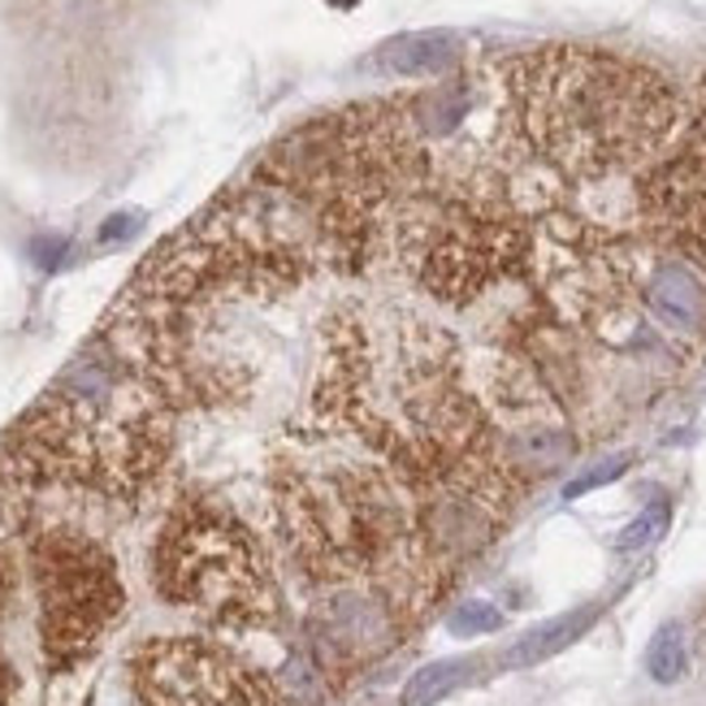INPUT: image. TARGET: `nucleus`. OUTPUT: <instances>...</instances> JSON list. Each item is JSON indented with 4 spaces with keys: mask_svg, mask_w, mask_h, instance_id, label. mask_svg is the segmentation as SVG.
<instances>
[{
    "mask_svg": "<svg viewBox=\"0 0 706 706\" xmlns=\"http://www.w3.org/2000/svg\"><path fill=\"white\" fill-rule=\"evenodd\" d=\"M325 269L308 217L252 178L144 256L96 339L174 416L235 412L256 399L269 360L256 316Z\"/></svg>",
    "mask_w": 706,
    "mask_h": 706,
    "instance_id": "obj_1",
    "label": "nucleus"
},
{
    "mask_svg": "<svg viewBox=\"0 0 706 706\" xmlns=\"http://www.w3.org/2000/svg\"><path fill=\"white\" fill-rule=\"evenodd\" d=\"M269 529L303 585V633L330 685L391 658L451 599L416 542L407 481L295 416L269 451Z\"/></svg>",
    "mask_w": 706,
    "mask_h": 706,
    "instance_id": "obj_2",
    "label": "nucleus"
},
{
    "mask_svg": "<svg viewBox=\"0 0 706 706\" xmlns=\"http://www.w3.org/2000/svg\"><path fill=\"white\" fill-rule=\"evenodd\" d=\"M300 416L377 455L404 481L499 443L455 334L395 300H347L325 312Z\"/></svg>",
    "mask_w": 706,
    "mask_h": 706,
    "instance_id": "obj_3",
    "label": "nucleus"
},
{
    "mask_svg": "<svg viewBox=\"0 0 706 706\" xmlns=\"http://www.w3.org/2000/svg\"><path fill=\"white\" fill-rule=\"evenodd\" d=\"M178 416L92 339L0 434V495L139 503L174 459Z\"/></svg>",
    "mask_w": 706,
    "mask_h": 706,
    "instance_id": "obj_4",
    "label": "nucleus"
},
{
    "mask_svg": "<svg viewBox=\"0 0 706 706\" xmlns=\"http://www.w3.org/2000/svg\"><path fill=\"white\" fill-rule=\"evenodd\" d=\"M152 585L169 606L221 633H260L282 620L269 547L208 490H187L169 503L152 542Z\"/></svg>",
    "mask_w": 706,
    "mask_h": 706,
    "instance_id": "obj_5",
    "label": "nucleus"
},
{
    "mask_svg": "<svg viewBox=\"0 0 706 706\" xmlns=\"http://www.w3.org/2000/svg\"><path fill=\"white\" fill-rule=\"evenodd\" d=\"M27 577L35 590L40 651L52 672L96 655L126 611L113 551L74 525H40L27 538Z\"/></svg>",
    "mask_w": 706,
    "mask_h": 706,
    "instance_id": "obj_6",
    "label": "nucleus"
},
{
    "mask_svg": "<svg viewBox=\"0 0 706 706\" xmlns=\"http://www.w3.org/2000/svg\"><path fill=\"white\" fill-rule=\"evenodd\" d=\"M135 706H300L260 663L212 637H152L131 655Z\"/></svg>",
    "mask_w": 706,
    "mask_h": 706,
    "instance_id": "obj_7",
    "label": "nucleus"
},
{
    "mask_svg": "<svg viewBox=\"0 0 706 706\" xmlns=\"http://www.w3.org/2000/svg\"><path fill=\"white\" fill-rule=\"evenodd\" d=\"M373 65L391 79H451L459 65V40L451 31H407L386 40Z\"/></svg>",
    "mask_w": 706,
    "mask_h": 706,
    "instance_id": "obj_8",
    "label": "nucleus"
},
{
    "mask_svg": "<svg viewBox=\"0 0 706 706\" xmlns=\"http://www.w3.org/2000/svg\"><path fill=\"white\" fill-rule=\"evenodd\" d=\"M599 620V606H577V611H563L556 620H547V624H538V629H529L511 651L503 655L507 667H533V663H542V658H556L559 651H568L581 633H590V624Z\"/></svg>",
    "mask_w": 706,
    "mask_h": 706,
    "instance_id": "obj_9",
    "label": "nucleus"
},
{
    "mask_svg": "<svg viewBox=\"0 0 706 706\" xmlns=\"http://www.w3.org/2000/svg\"><path fill=\"white\" fill-rule=\"evenodd\" d=\"M477 676V658H438L425 663L421 672H412V681L399 694V706H434L443 698H451L455 689H464Z\"/></svg>",
    "mask_w": 706,
    "mask_h": 706,
    "instance_id": "obj_10",
    "label": "nucleus"
},
{
    "mask_svg": "<svg viewBox=\"0 0 706 706\" xmlns=\"http://www.w3.org/2000/svg\"><path fill=\"white\" fill-rule=\"evenodd\" d=\"M646 672L658 685H676L689 672V646H685V629L681 624H663L651 646H646Z\"/></svg>",
    "mask_w": 706,
    "mask_h": 706,
    "instance_id": "obj_11",
    "label": "nucleus"
},
{
    "mask_svg": "<svg viewBox=\"0 0 706 706\" xmlns=\"http://www.w3.org/2000/svg\"><path fill=\"white\" fill-rule=\"evenodd\" d=\"M13 603H18V563L0 547V706H9L18 694V672L9 663V651H4V624L13 615Z\"/></svg>",
    "mask_w": 706,
    "mask_h": 706,
    "instance_id": "obj_12",
    "label": "nucleus"
},
{
    "mask_svg": "<svg viewBox=\"0 0 706 706\" xmlns=\"http://www.w3.org/2000/svg\"><path fill=\"white\" fill-rule=\"evenodd\" d=\"M447 629L455 637H486V633H499L503 629V611L486 599H473V603L455 606L447 615Z\"/></svg>",
    "mask_w": 706,
    "mask_h": 706,
    "instance_id": "obj_13",
    "label": "nucleus"
},
{
    "mask_svg": "<svg viewBox=\"0 0 706 706\" xmlns=\"http://www.w3.org/2000/svg\"><path fill=\"white\" fill-rule=\"evenodd\" d=\"M663 529H667V507H651V511H642V516L615 538V547H620V551H642V547L655 542Z\"/></svg>",
    "mask_w": 706,
    "mask_h": 706,
    "instance_id": "obj_14",
    "label": "nucleus"
},
{
    "mask_svg": "<svg viewBox=\"0 0 706 706\" xmlns=\"http://www.w3.org/2000/svg\"><path fill=\"white\" fill-rule=\"evenodd\" d=\"M629 464H633L629 455H615V459H606V464H599V468H590L585 477H572V481L563 486V499H581V495L599 490V486H606V481H615V477H620Z\"/></svg>",
    "mask_w": 706,
    "mask_h": 706,
    "instance_id": "obj_15",
    "label": "nucleus"
},
{
    "mask_svg": "<svg viewBox=\"0 0 706 706\" xmlns=\"http://www.w3.org/2000/svg\"><path fill=\"white\" fill-rule=\"evenodd\" d=\"M135 226H139V212H117V217H108L101 230V243H113V239H131L135 235Z\"/></svg>",
    "mask_w": 706,
    "mask_h": 706,
    "instance_id": "obj_16",
    "label": "nucleus"
},
{
    "mask_svg": "<svg viewBox=\"0 0 706 706\" xmlns=\"http://www.w3.org/2000/svg\"><path fill=\"white\" fill-rule=\"evenodd\" d=\"M334 4H339V9H352L355 0H334Z\"/></svg>",
    "mask_w": 706,
    "mask_h": 706,
    "instance_id": "obj_17",
    "label": "nucleus"
}]
</instances>
